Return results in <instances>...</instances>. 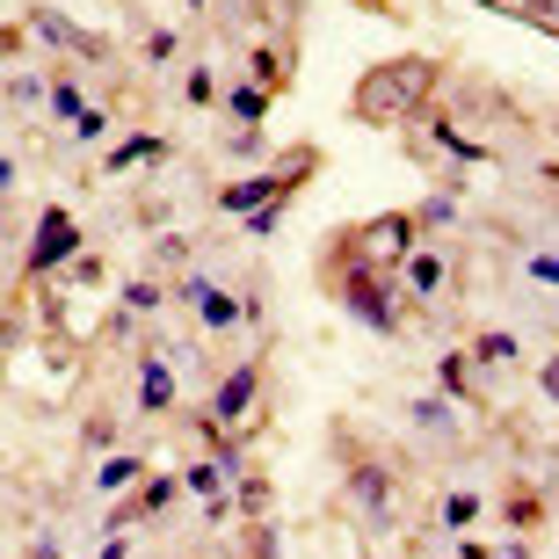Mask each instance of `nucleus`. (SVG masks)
<instances>
[{
	"instance_id": "nucleus-17",
	"label": "nucleus",
	"mask_w": 559,
	"mask_h": 559,
	"mask_svg": "<svg viewBox=\"0 0 559 559\" xmlns=\"http://www.w3.org/2000/svg\"><path fill=\"white\" fill-rule=\"evenodd\" d=\"M8 189H15V160H0V197H8Z\"/></svg>"
},
{
	"instance_id": "nucleus-18",
	"label": "nucleus",
	"mask_w": 559,
	"mask_h": 559,
	"mask_svg": "<svg viewBox=\"0 0 559 559\" xmlns=\"http://www.w3.org/2000/svg\"><path fill=\"white\" fill-rule=\"evenodd\" d=\"M501 559H523V552H501Z\"/></svg>"
},
{
	"instance_id": "nucleus-15",
	"label": "nucleus",
	"mask_w": 559,
	"mask_h": 559,
	"mask_svg": "<svg viewBox=\"0 0 559 559\" xmlns=\"http://www.w3.org/2000/svg\"><path fill=\"white\" fill-rule=\"evenodd\" d=\"M124 479H139V457H117V465H103V487H124Z\"/></svg>"
},
{
	"instance_id": "nucleus-12",
	"label": "nucleus",
	"mask_w": 559,
	"mask_h": 559,
	"mask_svg": "<svg viewBox=\"0 0 559 559\" xmlns=\"http://www.w3.org/2000/svg\"><path fill=\"white\" fill-rule=\"evenodd\" d=\"M167 400H175V385H167V371H160V364H153V371H145V407H153V415H160Z\"/></svg>"
},
{
	"instance_id": "nucleus-8",
	"label": "nucleus",
	"mask_w": 559,
	"mask_h": 559,
	"mask_svg": "<svg viewBox=\"0 0 559 559\" xmlns=\"http://www.w3.org/2000/svg\"><path fill=\"white\" fill-rule=\"evenodd\" d=\"M538 516H545L538 495H509V509H501V523H509V531H538Z\"/></svg>"
},
{
	"instance_id": "nucleus-4",
	"label": "nucleus",
	"mask_w": 559,
	"mask_h": 559,
	"mask_svg": "<svg viewBox=\"0 0 559 559\" xmlns=\"http://www.w3.org/2000/svg\"><path fill=\"white\" fill-rule=\"evenodd\" d=\"M254 385H262V378H254V364L226 371V378H218V400H211V421H218V429H233V421H248V407H254Z\"/></svg>"
},
{
	"instance_id": "nucleus-16",
	"label": "nucleus",
	"mask_w": 559,
	"mask_h": 559,
	"mask_svg": "<svg viewBox=\"0 0 559 559\" xmlns=\"http://www.w3.org/2000/svg\"><path fill=\"white\" fill-rule=\"evenodd\" d=\"M538 385H545V400H552V407H559V356H552V364H545V371H538Z\"/></svg>"
},
{
	"instance_id": "nucleus-10",
	"label": "nucleus",
	"mask_w": 559,
	"mask_h": 559,
	"mask_svg": "<svg viewBox=\"0 0 559 559\" xmlns=\"http://www.w3.org/2000/svg\"><path fill=\"white\" fill-rule=\"evenodd\" d=\"M473 516H479V495H451L443 501V523H451V531H473Z\"/></svg>"
},
{
	"instance_id": "nucleus-7",
	"label": "nucleus",
	"mask_w": 559,
	"mask_h": 559,
	"mask_svg": "<svg viewBox=\"0 0 559 559\" xmlns=\"http://www.w3.org/2000/svg\"><path fill=\"white\" fill-rule=\"evenodd\" d=\"M407 290H415V298H436V290H443V262H436V254H407Z\"/></svg>"
},
{
	"instance_id": "nucleus-5",
	"label": "nucleus",
	"mask_w": 559,
	"mask_h": 559,
	"mask_svg": "<svg viewBox=\"0 0 559 559\" xmlns=\"http://www.w3.org/2000/svg\"><path fill=\"white\" fill-rule=\"evenodd\" d=\"M385 254H415V218H378L356 240V262H385Z\"/></svg>"
},
{
	"instance_id": "nucleus-6",
	"label": "nucleus",
	"mask_w": 559,
	"mask_h": 559,
	"mask_svg": "<svg viewBox=\"0 0 559 559\" xmlns=\"http://www.w3.org/2000/svg\"><path fill=\"white\" fill-rule=\"evenodd\" d=\"M349 495L364 501V509H371V523H385V501H393V479L378 473V465H356V473H349Z\"/></svg>"
},
{
	"instance_id": "nucleus-13",
	"label": "nucleus",
	"mask_w": 559,
	"mask_h": 559,
	"mask_svg": "<svg viewBox=\"0 0 559 559\" xmlns=\"http://www.w3.org/2000/svg\"><path fill=\"white\" fill-rule=\"evenodd\" d=\"M51 109H59V117H81V87H73V81H59V87H51Z\"/></svg>"
},
{
	"instance_id": "nucleus-3",
	"label": "nucleus",
	"mask_w": 559,
	"mask_h": 559,
	"mask_svg": "<svg viewBox=\"0 0 559 559\" xmlns=\"http://www.w3.org/2000/svg\"><path fill=\"white\" fill-rule=\"evenodd\" d=\"M342 306H349L356 320H364V328H378V334H393V298H385V290H378V276L364 270V262H356V270L342 276Z\"/></svg>"
},
{
	"instance_id": "nucleus-14",
	"label": "nucleus",
	"mask_w": 559,
	"mask_h": 559,
	"mask_svg": "<svg viewBox=\"0 0 559 559\" xmlns=\"http://www.w3.org/2000/svg\"><path fill=\"white\" fill-rule=\"evenodd\" d=\"M479 356H487V364H509L516 342H509V334H479Z\"/></svg>"
},
{
	"instance_id": "nucleus-11",
	"label": "nucleus",
	"mask_w": 559,
	"mask_h": 559,
	"mask_svg": "<svg viewBox=\"0 0 559 559\" xmlns=\"http://www.w3.org/2000/svg\"><path fill=\"white\" fill-rule=\"evenodd\" d=\"M262 109H270V95H262V87H240V95H233V117H240V124H254Z\"/></svg>"
},
{
	"instance_id": "nucleus-1",
	"label": "nucleus",
	"mask_w": 559,
	"mask_h": 559,
	"mask_svg": "<svg viewBox=\"0 0 559 559\" xmlns=\"http://www.w3.org/2000/svg\"><path fill=\"white\" fill-rule=\"evenodd\" d=\"M429 81H436L429 59L378 66V73H364V81H356V117H364V124H393V117H407V109L429 95Z\"/></svg>"
},
{
	"instance_id": "nucleus-9",
	"label": "nucleus",
	"mask_w": 559,
	"mask_h": 559,
	"mask_svg": "<svg viewBox=\"0 0 559 559\" xmlns=\"http://www.w3.org/2000/svg\"><path fill=\"white\" fill-rule=\"evenodd\" d=\"M160 153H167L160 139H124L117 153H109V167H131V160H160Z\"/></svg>"
},
{
	"instance_id": "nucleus-2",
	"label": "nucleus",
	"mask_w": 559,
	"mask_h": 559,
	"mask_svg": "<svg viewBox=\"0 0 559 559\" xmlns=\"http://www.w3.org/2000/svg\"><path fill=\"white\" fill-rule=\"evenodd\" d=\"M73 248H81V226H73L66 211H44V218H37V240H29V262H22V270H29V276H51Z\"/></svg>"
}]
</instances>
